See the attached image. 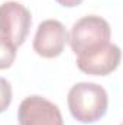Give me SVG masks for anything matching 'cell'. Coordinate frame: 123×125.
<instances>
[{"label":"cell","mask_w":123,"mask_h":125,"mask_svg":"<svg viewBox=\"0 0 123 125\" xmlns=\"http://www.w3.org/2000/svg\"><path fill=\"white\" fill-rule=\"evenodd\" d=\"M67 102L74 119L83 124H93L106 115L109 96L103 86L81 82L70 89Z\"/></svg>","instance_id":"1"},{"label":"cell","mask_w":123,"mask_h":125,"mask_svg":"<svg viewBox=\"0 0 123 125\" xmlns=\"http://www.w3.org/2000/svg\"><path fill=\"white\" fill-rule=\"evenodd\" d=\"M31 23V12L22 3L4 1L0 4V36L16 48L25 42Z\"/></svg>","instance_id":"3"},{"label":"cell","mask_w":123,"mask_h":125,"mask_svg":"<svg viewBox=\"0 0 123 125\" xmlns=\"http://www.w3.org/2000/svg\"><path fill=\"white\" fill-rule=\"evenodd\" d=\"M12 103V86L10 83L0 77V114L4 112Z\"/></svg>","instance_id":"8"},{"label":"cell","mask_w":123,"mask_h":125,"mask_svg":"<svg viewBox=\"0 0 123 125\" xmlns=\"http://www.w3.org/2000/svg\"><path fill=\"white\" fill-rule=\"evenodd\" d=\"M18 121L19 125H64L60 108L38 94L28 96L20 102Z\"/></svg>","instance_id":"4"},{"label":"cell","mask_w":123,"mask_h":125,"mask_svg":"<svg viewBox=\"0 0 123 125\" xmlns=\"http://www.w3.org/2000/svg\"><path fill=\"white\" fill-rule=\"evenodd\" d=\"M120 55V48L109 42L88 54L77 55V67L90 76H107L119 67Z\"/></svg>","instance_id":"6"},{"label":"cell","mask_w":123,"mask_h":125,"mask_svg":"<svg viewBox=\"0 0 123 125\" xmlns=\"http://www.w3.org/2000/svg\"><path fill=\"white\" fill-rule=\"evenodd\" d=\"M110 36L112 31L107 21L96 15H88L72 25L68 41L74 54L83 55L109 44Z\"/></svg>","instance_id":"2"},{"label":"cell","mask_w":123,"mask_h":125,"mask_svg":"<svg viewBox=\"0 0 123 125\" xmlns=\"http://www.w3.org/2000/svg\"><path fill=\"white\" fill-rule=\"evenodd\" d=\"M58 4H61L64 7H74V6H78L81 4L83 0H55Z\"/></svg>","instance_id":"9"},{"label":"cell","mask_w":123,"mask_h":125,"mask_svg":"<svg viewBox=\"0 0 123 125\" xmlns=\"http://www.w3.org/2000/svg\"><path fill=\"white\" fill-rule=\"evenodd\" d=\"M16 58V47L0 36V70L9 68Z\"/></svg>","instance_id":"7"},{"label":"cell","mask_w":123,"mask_h":125,"mask_svg":"<svg viewBox=\"0 0 123 125\" xmlns=\"http://www.w3.org/2000/svg\"><path fill=\"white\" fill-rule=\"evenodd\" d=\"M68 42V32L57 19H46L39 23L35 38L33 50L44 58H55L61 55Z\"/></svg>","instance_id":"5"}]
</instances>
